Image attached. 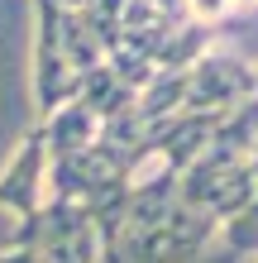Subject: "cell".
Here are the masks:
<instances>
[{"mask_svg":"<svg viewBox=\"0 0 258 263\" xmlns=\"http://www.w3.org/2000/svg\"><path fill=\"white\" fill-rule=\"evenodd\" d=\"M249 263H258V258H249Z\"/></svg>","mask_w":258,"mask_h":263,"instance_id":"30bf717a","label":"cell"},{"mask_svg":"<svg viewBox=\"0 0 258 263\" xmlns=\"http://www.w3.org/2000/svg\"><path fill=\"white\" fill-rule=\"evenodd\" d=\"M258 192V173L244 158H225V153H201L187 173H182V206L210 215V220H234L239 211L253 201Z\"/></svg>","mask_w":258,"mask_h":263,"instance_id":"3957f363","label":"cell"},{"mask_svg":"<svg viewBox=\"0 0 258 263\" xmlns=\"http://www.w3.org/2000/svg\"><path fill=\"white\" fill-rule=\"evenodd\" d=\"M215 235H220V220H210L191 206H177L158 230L125 235V258L129 263H196Z\"/></svg>","mask_w":258,"mask_h":263,"instance_id":"5b68a950","label":"cell"},{"mask_svg":"<svg viewBox=\"0 0 258 263\" xmlns=\"http://www.w3.org/2000/svg\"><path fill=\"white\" fill-rule=\"evenodd\" d=\"M34 125H43V139H48V153L53 158H67V153H82L91 144H101V115L91 110V105L77 96L67 105H57V110L48 120H34Z\"/></svg>","mask_w":258,"mask_h":263,"instance_id":"52a82bcc","label":"cell"},{"mask_svg":"<svg viewBox=\"0 0 258 263\" xmlns=\"http://www.w3.org/2000/svg\"><path fill=\"white\" fill-rule=\"evenodd\" d=\"M29 86H34V120H48L57 105L82 96V72L72 67L67 43H63V0H34Z\"/></svg>","mask_w":258,"mask_h":263,"instance_id":"6da1fadb","label":"cell"},{"mask_svg":"<svg viewBox=\"0 0 258 263\" xmlns=\"http://www.w3.org/2000/svg\"><path fill=\"white\" fill-rule=\"evenodd\" d=\"M48 163H53V153H48V139H43V125H29L19 148L0 167V206L19 225L48 206Z\"/></svg>","mask_w":258,"mask_h":263,"instance_id":"8992f818","label":"cell"},{"mask_svg":"<svg viewBox=\"0 0 258 263\" xmlns=\"http://www.w3.org/2000/svg\"><path fill=\"white\" fill-rule=\"evenodd\" d=\"M253 96H258V63H249V58L206 48V58H196V67L187 72V110L230 115Z\"/></svg>","mask_w":258,"mask_h":263,"instance_id":"277c9868","label":"cell"},{"mask_svg":"<svg viewBox=\"0 0 258 263\" xmlns=\"http://www.w3.org/2000/svg\"><path fill=\"white\" fill-rule=\"evenodd\" d=\"M14 244H29L38 263H101V235L77 201L48 196L34 220L14 230Z\"/></svg>","mask_w":258,"mask_h":263,"instance_id":"7a4b0ae2","label":"cell"},{"mask_svg":"<svg viewBox=\"0 0 258 263\" xmlns=\"http://www.w3.org/2000/svg\"><path fill=\"white\" fill-rule=\"evenodd\" d=\"M220 239H225V249H230V254L258 258V192H253V201L234 215V220L220 225Z\"/></svg>","mask_w":258,"mask_h":263,"instance_id":"ba28073f","label":"cell"},{"mask_svg":"<svg viewBox=\"0 0 258 263\" xmlns=\"http://www.w3.org/2000/svg\"><path fill=\"white\" fill-rule=\"evenodd\" d=\"M0 263H38V254L34 249H29V244H5V249H0Z\"/></svg>","mask_w":258,"mask_h":263,"instance_id":"9c48e42d","label":"cell"}]
</instances>
